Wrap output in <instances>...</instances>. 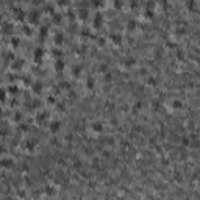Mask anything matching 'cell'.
Instances as JSON below:
<instances>
[{
    "instance_id": "obj_13",
    "label": "cell",
    "mask_w": 200,
    "mask_h": 200,
    "mask_svg": "<svg viewBox=\"0 0 200 200\" xmlns=\"http://www.w3.org/2000/svg\"><path fill=\"white\" fill-rule=\"evenodd\" d=\"M86 86H89V89H92V88H94V81H92V80L86 81Z\"/></svg>"
},
{
    "instance_id": "obj_4",
    "label": "cell",
    "mask_w": 200,
    "mask_h": 200,
    "mask_svg": "<svg viewBox=\"0 0 200 200\" xmlns=\"http://www.w3.org/2000/svg\"><path fill=\"white\" fill-rule=\"evenodd\" d=\"M134 63H136V59H134L133 56H128L127 59H124V64H125L127 67H131V66H134Z\"/></svg>"
},
{
    "instance_id": "obj_12",
    "label": "cell",
    "mask_w": 200,
    "mask_h": 200,
    "mask_svg": "<svg viewBox=\"0 0 200 200\" xmlns=\"http://www.w3.org/2000/svg\"><path fill=\"white\" fill-rule=\"evenodd\" d=\"M147 83H149L150 86H155V85H156V80L152 77V78H149V80H147Z\"/></svg>"
},
{
    "instance_id": "obj_7",
    "label": "cell",
    "mask_w": 200,
    "mask_h": 200,
    "mask_svg": "<svg viewBox=\"0 0 200 200\" xmlns=\"http://www.w3.org/2000/svg\"><path fill=\"white\" fill-rule=\"evenodd\" d=\"M91 166H92L94 169H98V166H100V158H98V156H94V158L91 159Z\"/></svg>"
},
{
    "instance_id": "obj_6",
    "label": "cell",
    "mask_w": 200,
    "mask_h": 200,
    "mask_svg": "<svg viewBox=\"0 0 200 200\" xmlns=\"http://www.w3.org/2000/svg\"><path fill=\"white\" fill-rule=\"evenodd\" d=\"M25 146H27L28 152H33V149H34V146H36V141H34V139H28V141L25 142Z\"/></svg>"
},
{
    "instance_id": "obj_11",
    "label": "cell",
    "mask_w": 200,
    "mask_h": 200,
    "mask_svg": "<svg viewBox=\"0 0 200 200\" xmlns=\"http://www.w3.org/2000/svg\"><path fill=\"white\" fill-rule=\"evenodd\" d=\"M186 6H188L189 10H195V0H188Z\"/></svg>"
},
{
    "instance_id": "obj_5",
    "label": "cell",
    "mask_w": 200,
    "mask_h": 200,
    "mask_svg": "<svg viewBox=\"0 0 200 200\" xmlns=\"http://www.w3.org/2000/svg\"><path fill=\"white\" fill-rule=\"evenodd\" d=\"M181 146H183V147H189V146H191V138H189V136H186V134L181 136Z\"/></svg>"
},
{
    "instance_id": "obj_8",
    "label": "cell",
    "mask_w": 200,
    "mask_h": 200,
    "mask_svg": "<svg viewBox=\"0 0 200 200\" xmlns=\"http://www.w3.org/2000/svg\"><path fill=\"white\" fill-rule=\"evenodd\" d=\"M74 169H77V170H81L83 169V164H81V159H74Z\"/></svg>"
},
{
    "instance_id": "obj_9",
    "label": "cell",
    "mask_w": 200,
    "mask_h": 200,
    "mask_svg": "<svg viewBox=\"0 0 200 200\" xmlns=\"http://www.w3.org/2000/svg\"><path fill=\"white\" fill-rule=\"evenodd\" d=\"M46 194L47 195H55V188L53 186H47L46 188Z\"/></svg>"
},
{
    "instance_id": "obj_14",
    "label": "cell",
    "mask_w": 200,
    "mask_h": 200,
    "mask_svg": "<svg viewBox=\"0 0 200 200\" xmlns=\"http://www.w3.org/2000/svg\"><path fill=\"white\" fill-rule=\"evenodd\" d=\"M80 70H81V67H74V74H77V75H78V74H80Z\"/></svg>"
},
{
    "instance_id": "obj_10",
    "label": "cell",
    "mask_w": 200,
    "mask_h": 200,
    "mask_svg": "<svg viewBox=\"0 0 200 200\" xmlns=\"http://www.w3.org/2000/svg\"><path fill=\"white\" fill-rule=\"evenodd\" d=\"M172 108H174V110H180V108H181V102H180V100L172 102Z\"/></svg>"
},
{
    "instance_id": "obj_15",
    "label": "cell",
    "mask_w": 200,
    "mask_h": 200,
    "mask_svg": "<svg viewBox=\"0 0 200 200\" xmlns=\"http://www.w3.org/2000/svg\"><path fill=\"white\" fill-rule=\"evenodd\" d=\"M58 3H59V5H66L67 0H58Z\"/></svg>"
},
{
    "instance_id": "obj_3",
    "label": "cell",
    "mask_w": 200,
    "mask_h": 200,
    "mask_svg": "<svg viewBox=\"0 0 200 200\" xmlns=\"http://www.w3.org/2000/svg\"><path fill=\"white\" fill-rule=\"evenodd\" d=\"M49 128H50V131H52L53 134H56L59 130H61V122H59V121H53V122H50Z\"/></svg>"
},
{
    "instance_id": "obj_16",
    "label": "cell",
    "mask_w": 200,
    "mask_h": 200,
    "mask_svg": "<svg viewBox=\"0 0 200 200\" xmlns=\"http://www.w3.org/2000/svg\"><path fill=\"white\" fill-rule=\"evenodd\" d=\"M0 19H2V14H0Z\"/></svg>"
},
{
    "instance_id": "obj_1",
    "label": "cell",
    "mask_w": 200,
    "mask_h": 200,
    "mask_svg": "<svg viewBox=\"0 0 200 200\" xmlns=\"http://www.w3.org/2000/svg\"><path fill=\"white\" fill-rule=\"evenodd\" d=\"M14 161L11 158H0V167L2 169H13Z\"/></svg>"
},
{
    "instance_id": "obj_2",
    "label": "cell",
    "mask_w": 200,
    "mask_h": 200,
    "mask_svg": "<svg viewBox=\"0 0 200 200\" xmlns=\"http://www.w3.org/2000/svg\"><path fill=\"white\" fill-rule=\"evenodd\" d=\"M91 130L94 131V133H97V134H100L103 131V124L100 122V121H94L92 124H91Z\"/></svg>"
}]
</instances>
